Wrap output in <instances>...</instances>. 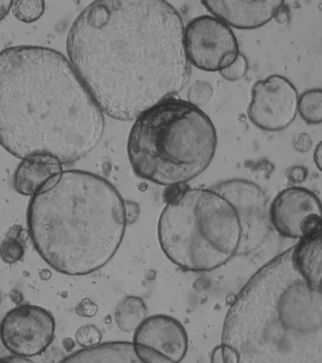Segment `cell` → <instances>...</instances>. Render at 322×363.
<instances>
[{"label":"cell","mask_w":322,"mask_h":363,"mask_svg":"<svg viewBox=\"0 0 322 363\" xmlns=\"http://www.w3.org/2000/svg\"><path fill=\"white\" fill-rule=\"evenodd\" d=\"M212 190L234 206L240 218L243 236L238 255H248L262 244L268 235L270 207L265 191L258 184L244 179H231L214 184Z\"/></svg>","instance_id":"ba28073f"},{"label":"cell","mask_w":322,"mask_h":363,"mask_svg":"<svg viewBox=\"0 0 322 363\" xmlns=\"http://www.w3.org/2000/svg\"><path fill=\"white\" fill-rule=\"evenodd\" d=\"M184 30L166 1H94L72 24L66 51L103 113L133 121L188 84Z\"/></svg>","instance_id":"6da1fadb"},{"label":"cell","mask_w":322,"mask_h":363,"mask_svg":"<svg viewBox=\"0 0 322 363\" xmlns=\"http://www.w3.org/2000/svg\"><path fill=\"white\" fill-rule=\"evenodd\" d=\"M213 94L211 85L208 82H198L194 83L189 89L188 94V101L195 106L199 108L200 106L208 103Z\"/></svg>","instance_id":"ffe728a7"},{"label":"cell","mask_w":322,"mask_h":363,"mask_svg":"<svg viewBox=\"0 0 322 363\" xmlns=\"http://www.w3.org/2000/svg\"><path fill=\"white\" fill-rule=\"evenodd\" d=\"M25 252L24 229L20 225H13L0 242V258L9 264H16L24 257Z\"/></svg>","instance_id":"2e32d148"},{"label":"cell","mask_w":322,"mask_h":363,"mask_svg":"<svg viewBox=\"0 0 322 363\" xmlns=\"http://www.w3.org/2000/svg\"><path fill=\"white\" fill-rule=\"evenodd\" d=\"M212 363H224L223 350L221 345L216 347L211 358Z\"/></svg>","instance_id":"83f0119b"},{"label":"cell","mask_w":322,"mask_h":363,"mask_svg":"<svg viewBox=\"0 0 322 363\" xmlns=\"http://www.w3.org/2000/svg\"><path fill=\"white\" fill-rule=\"evenodd\" d=\"M60 363H146L140 358L133 342H111L84 348Z\"/></svg>","instance_id":"5bb4252c"},{"label":"cell","mask_w":322,"mask_h":363,"mask_svg":"<svg viewBox=\"0 0 322 363\" xmlns=\"http://www.w3.org/2000/svg\"><path fill=\"white\" fill-rule=\"evenodd\" d=\"M62 163L54 155L38 154L23 158L13 177V186L19 194L33 196L53 178L62 174Z\"/></svg>","instance_id":"4fadbf2b"},{"label":"cell","mask_w":322,"mask_h":363,"mask_svg":"<svg viewBox=\"0 0 322 363\" xmlns=\"http://www.w3.org/2000/svg\"><path fill=\"white\" fill-rule=\"evenodd\" d=\"M133 344L151 348L172 362L180 363L188 351L185 328L172 316H149L134 331Z\"/></svg>","instance_id":"8fae6325"},{"label":"cell","mask_w":322,"mask_h":363,"mask_svg":"<svg viewBox=\"0 0 322 363\" xmlns=\"http://www.w3.org/2000/svg\"><path fill=\"white\" fill-rule=\"evenodd\" d=\"M287 174L289 179L293 182V183L300 184L301 182L306 179L307 175H309V171H307L306 167L294 166L290 167V168L287 169Z\"/></svg>","instance_id":"603a6c76"},{"label":"cell","mask_w":322,"mask_h":363,"mask_svg":"<svg viewBox=\"0 0 322 363\" xmlns=\"http://www.w3.org/2000/svg\"><path fill=\"white\" fill-rule=\"evenodd\" d=\"M298 101L295 86L286 77L272 74L252 86L249 120L261 130H284L297 116Z\"/></svg>","instance_id":"9c48e42d"},{"label":"cell","mask_w":322,"mask_h":363,"mask_svg":"<svg viewBox=\"0 0 322 363\" xmlns=\"http://www.w3.org/2000/svg\"><path fill=\"white\" fill-rule=\"evenodd\" d=\"M13 1H0V21H2L10 13Z\"/></svg>","instance_id":"4316f807"},{"label":"cell","mask_w":322,"mask_h":363,"mask_svg":"<svg viewBox=\"0 0 322 363\" xmlns=\"http://www.w3.org/2000/svg\"><path fill=\"white\" fill-rule=\"evenodd\" d=\"M270 221L281 235L300 240L322 223L321 201L309 189L289 187L270 203Z\"/></svg>","instance_id":"30bf717a"},{"label":"cell","mask_w":322,"mask_h":363,"mask_svg":"<svg viewBox=\"0 0 322 363\" xmlns=\"http://www.w3.org/2000/svg\"><path fill=\"white\" fill-rule=\"evenodd\" d=\"M104 129V113L65 55L37 45L0 51V145L11 155L77 162Z\"/></svg>","instance_id":"7a4b0ae2"},{"label":"cell","mask_w":322,"mask_h":363,"mask_svg":"<svg viewBox=\"0 0 322 363\" xmlns=\"http://www.w3.org/2000/svg\"><path fill=\"white\" fill-rule=\"evenodd\" d=\"M217 143L208 115L189 101L172 98L135 120L128 160L138 177L160 186H179L209 168Z\"/></svg>","instance_id":"277c9868"},{"label":"cell","mask_w":322,"mask_h":363,"mask_svg":"<svg viewBox=\"0 0 322 363\" xmlns=\"http://www.w3.org/2000/svg\"><path fill=\"white\" fill-rule=\"evenodd\" d=\"M115 322L123 333H131L140 327L148 316V307L139 296H128L121 299L115 309Z\"/></svg>","instance_id":"9a60e30c"},{"label":"cell","mask_w":322,"mask_h":363,"mask_svg":"<svg viewBox=\"0 0 322 363\" xmlns=\"http://www.w3.org/2000/svg\"><path fill=\"white\" fill-rule=\"evenodd\" d=\"M0 363H34L28 358H23L18 356H9L0 358Z\"/></svg>","instance_id":"484cf974"},{"label":"cell","mask_w":322,"mask_h":363,"mask_svg":"<svg viewBox=\"0 0 322 363\" xmlns=\"http://www.w3.org/2000/svg\"><path fill=\"white\" fill-rule=\"evenodd\" d=\"M1 305H2V298H1V295H0V309H1Z\"/></svg>","instance_id":"f1b7e54d"},{"label":"cell","mask_w":322,"mask_h":363,"mask_svg":"<svg viewBox=\"0 0 322 363\" xmlns=\"http://www.w3.org/2000/svg\"><path fill=\"white\" fill-rule=\"evenodd\" d=\"M189 65L205 72H221L237 60V37L229 26L213 16H198L184 30Z\"/></svg>","instance_id":"8992f818"},{"label":"cell","mask_w":322,"mask_h":363,"mask_svg":"<svg viewBox=\"0 0 322 363\" xmlns=\"http://www.w3.org/2000/svg\"><path fill=\"white\" fill-rule=\"evenodd\" d=\"M248 69V60L244 55L240 53L237 60L228 67L221 70L220 73L224 79L229 80V82H237L246 76Z\"/></svg>","instance_id":"44dd1931"},{"label":"cell","mask_w":322,"mask_h":363,"mask_svg":"<svg viewBox=\"0 0 322 363\" xmlns=\"http://www.w3.org/2000/svg\"><path fill=\"white\" fill-rule=\"evenodd\" d=\"M13 14L20 22L30 24L37 21L45 13V1H13Z\"/></svg>","instance_id":"ac0fdd59"},{"label":"cell","mask_w":322,"mask_h":363,"mask_svg":"<svg viewBox=\"0 0 322 363\" xmlns=\"http://www.w3.org/2000/svg\"><path fill=\"white\" fill-rule=\"evenodd\" d=\"M284 1H202L209 13L238 30H255L268 24Z\"/></svg>","instance_id":"7c38bea8"},{"label":"cell","mask_w":322,"mask_h":363,"mask_svg":"<svg viewBox=\"0 0 322 363\" xmlns=\"http://www.w3.org/2000/svg\"><path fill=\"white\" fill-rule=\"evenodd\" d=\"M298 113L307 125L322 123V89H311L299 97Z\"/></svg>","instance_id":"e0dca14e"},{"label":"cell","mask_w":322,"mask_h":363,"mask_svg":"<svg viewBox=\"0 0 322 363\" xmlns=\"http://www.w3.org/2000/svg\"><path fill=\"white\" fill-rule=\"evenodd\" d=\"M157 235L166 257L186 272H211L238 255L243 228L234 206L211 189H189L161 213Z\"/></svg>","instance_id":"5b68a950"},{"label":"cell","mask_w":322,"mask_h":363,"mask_svg":"<svg viewBox=\"0 0 322 363\" xmlns=\"http://www.w3.org/2000/svg\"><path fill=\"white\" fill-rule=\"evenodd\" d=\"M313 158H314L316 166L322 172V140L316 146Z\"/></svg>","instance_id":"d4e9b609"},{"label":"cell","mask_w":322,"mask_h":363,"mask_svg":"<svg viewBox=\"0 0 322 363\" xmlns=\"http://www.w3.org/2000/svg\"><path fill=\"white\" fill-rule=\"evenodd\" d=\"M56 323L44 308L23 304L13 308L0 322V342L14 356L33 358L53 342Z\"/></svg>","instance_id":"52a82bcc"},{"label":"cell","mask_w":322,"mask_h":363,"mask_svg":"<svg viewBox=\"0 0 322 363\" xmlns=\"http://www.w3.org/2000/svg\"><path fill=\"white\" fill-rule=\"evenodd\" d=\"M292 146L296 151L301 152V154H306L312 148V138L307 133L296 134L292 140Z\"/></svg>","instance_id":"7402d4cb"},{"label":"cell","mask_w":322,"mask_h":363,"mask_svg":"<svg viewBox=\"0 0 322 363\" xmlns=\"http://www.w3.org/2000/svg\"><path fill=\"white\" fill-rule=\"evenodd\" d=\"M289 7L284 1L283 4H282L280 7H279L277 11H276L273 19H274L276 22L279 23V24H287V23L289 22Z\"/></svg>","instance_id":"cb8c5ba5"},{"label":"cell","mask_w":322,"mask_h":363,"mask_svg":"<svg viewBox=\"0 0 322 363\" xmlns=\"http://www.w3.org/2000/svg\"><path fill=\"white\" fill-rule=\"evenodd\" d=\"M77 344L83 348H91L100 345L102 334L93 325H86L80 327L74 335Z\"/></svg>","instance_id":"d6986e66"},{"label":"cell","mask_w":322,"mask_h":363,"mask_svg":"<svg viewBox=\"0 0 322 363\" xmlns=\"http://www.w3.org/2000/svg\"><path fill=\"white\" fill-rule=\"evenodd\" d=\"M27 224L48 266L65 275H89L119 249L128 224L126 203L105 178L68 169L31 197Z\"/></svg>","instance_id":"3957f363"}]
</instances>
